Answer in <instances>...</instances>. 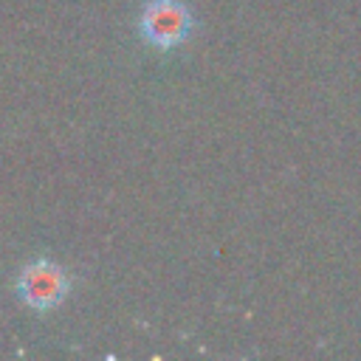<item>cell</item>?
Returning a JSON list of instances; mask_svg holds the SVG:
<instances>
[{
  "instance_id": "obj_1",
  "label": "cell",
  "mask_w": 361,
  "mask_h": 361,
  "mask_svg": "<svg viewBox=\"0 0 361 361\" xmlns=\"http://www.w3.org/2000/svg\"><path fill=\"white\" fill-rule=\"evenodd\" d=\"M138 31L152 48H175L192 31V14L180 0H147L138 14Z\"/></svg>"
},
{
  "instance_id": "obj_2",
  "label": "cell",
  "mask_w": 361,
  "mask_h": 361,
  "mask_svg": "<svg viewBox=\"0 0 361 361\" xmlns=\"http://www.w3.org/2000/svg\"><path fill=\"white\" fill-rule=\"evenodd\" d=\"M71 279L62 265L51 259H34L20 271L17 293L34 310H51L68 296Z\"/></svg>"
}]
</instances>
